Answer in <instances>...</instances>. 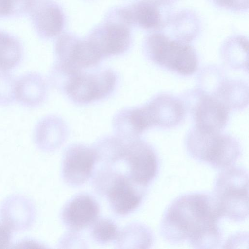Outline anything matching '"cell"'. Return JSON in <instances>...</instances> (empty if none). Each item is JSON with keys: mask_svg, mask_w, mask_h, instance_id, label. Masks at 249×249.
I'll return each mask as SVG.
<instances>
[{"mask_svg": "<svg viewBox=\"0 0 249 249\" xmlns=\"http://www.w3.org/2000/svg\"><path fill=\"white\" fill-rule=\"evenodd\" d=\"M213 196L191 193L178 196L168 206L160 225V232L172 243L187 241L196 249H213L219 245L222 217Z\"/></svg>", "mask_w": 249, "mask_h": 249, "instance_id": "6da1fadb", "label": "cell"}, {"mask_svg": "<svg viewBox=\"0 0 249 249\" xmlns=\"http://www.w3.org/2000/svg\"><path fill=\"white\" fill-rule=\"evenodd\" d=\"M185 145L194 159L216 169L231 166L241 153L239 142L232 136L195 126L187 134Z\"/></svg>", "mask_w": 249, "mask_h": 249, "instance_id": "7a4b0ae2", "label": "cell"}, {"mask_svg": "<svg viewBox=\"0 0 249 249\" xmlns=\"http://www.w3.org/2000/svg\"><path fill=\"white\" fill-rule=\"evenodd\" d=\"M213 196L222 217L241 221L249 214L248 173L241 167L230 166L217 175Z\"/></svg>", "mask_w": 249, "mask_h": 249, "instance_id": "3957f363", "label": "cell"}, {"mask_svg": "<svg viewBox=\"0 0 249 249\" xmlns=\"http://www.w3.org/2000/svg\"><path fill=\"white\" fill-rule=\"evenodd\" d=\"M145 48L150 59L156 64L178 74L192 75L198 69L197 53L189 43L170 38L155 31L148 36Z\"/></svg>", "mask_w": 249, "mask_h": 249, "instance_id": "277c9868", "label": "cell"}, {"mask_svg": "<svg viewBox=\"0 0 249 249\" xmlns=\"http://www.w3.org/2000/svg\"><path fill=\"white\" fill-rule=\"evenodd\" d=\"M131 25L124 9L116 8L106 16L103 25L92 31L88 39L102 57L120 54L129 47Z\"/></svg>", "mask_w": 249, "mask_h": 249, "instance_id": "5b68a950", "label": "cell"}, {"mask_svg": "<svg viewBox=\"0 0 249 249\" xmlns=\"http://www.w3.org/2000/svg\"><path fill=\"white\" fill-rule=\"evenodd\" d=\"M116 82L114 73L109 70L92 73H83L80 71L68 76L65 89L74 101L87 103L109 94L114 89Z\"/></svg>", "mask_w": 249, "mask_h": 249, "instance_id": "8992f818", "label": "cell"}, {"mask_svg": "<svg viewBox=\"0 0 249 249\" xmlns=\"http://www.w3.org/2000/svg\"><path fill=\"white\" fill-rule=\"evenodd\" d=\"M55 52L61 69L68 73L93 66L102 57L89 40H81L68 33L62 35L58 38Z\"/></svg>", "mask_w": 249, "mask_h": 249, "instance_id": "52a82bcc", "label": "cell"}, {"mask_svg": "<svg viewBox=\"0 0 249 249\" xmlns=\"http://www.w3.org/2000/svg\"><path fill=\"white\" fill-rule=\"evenodd\" d=\"M123 159L128 168V177L136 183L147 187L154 179L159 161L154 149L143 141L134 139L124 143Z\"/></svg>", "mask_w": 249, "mask_h": 249, "instance_id": "ba28073f", "label": "cell"}, {"mask_svg": "<svg viewBox=\"0 0 249 249\" xmlns=\"http://www.w3.org/2000/svg\"><path fill=\"white\" fill-rule=\"evenodd\" d=\"M107 186L103 191L107 196L115 213L125 215L135 210L145 194L146 187L140 185L128 176L109 172L107 176Z\"/></svg>", "mask_w": 249, "mask_h": 249, "instance_id": "9c48e42d", "label": "cell"}, {"mask_svg": "<svg viewBox=\"0 0 249 249\" xmlns=\"http://www.w3.org/2000/svg\"><path fill=\"white\" fill-rule=\"evenodd\" d=\"M191 112L195 127L206 131L221 132L229 119V108L214 96L200 89L191 92Z\"/></svg>", "mask_w": 249, "mask_h": 249, "instance_id": "30bf717a", "label": "cell"}, {"mask_svg": "<svg viewBox=\"0 0 249 249\" xmlns=\"http://www.w3.org/2000/svg\"><path fill=\"white\" fill-rule=\"evenodd\" d=\"M139 109L148 128L174 126L182 121L185 113L182 101L166 94L157 95Z\"/></svg>", "mask_w": 249, "mask_h": 249, "instance_id": "8fae6325", "label": "cell"}, {"mask_svg": "<svg viewBox=\"0 0 249 249\" xmlns=\"http://www.w3.org/2000/svg\"><path fill=\"white\" fill-rule=\"evenodd\" d=\"M97 157L94 149L82 144L69 147L62 161V177L72 186L85 183L92 175Z\"/></svg>", "mask_w": 249, "mask_h": 249, "instance_id": "7c38bea8", "label": "cell"}, {"mask_svg": "<svg viewBox=\"0 0 249 249\" xmlns=\"http://www.w3.org/2000/svg\"><path fill=\"white\" fill-rule=\"evenodd\" d=\"M169 5L159 0H139L127 9L132 24L160 31L166 27L171 17Z\"/></svg>", "mask_w": 249, "mask_h": 249, "instance_id": "4fadbf2b", "label": "cell"}, {"mask_svg": "<svg viewBox=\"0 0 249 249\" xmlns=\"http://www.w3.org/2000/svg\"><path fill=\"white\" fill-rule=\"evenodd\" d=\"M99 206L96 200L87 194H80L70 199L62 212L64 225L74 231L92 225L99 213Z\"/></svg>", "mask_w": 249, "mask_h": 249, "instance_id": "5bb4252c", "label": "cell"}, {"mask_svg": "<svg viewBox=\"0 0 249 249\" xmlns=\"http://www.w3.org/2000/svg\"><path fill=\"white\" fill-rule=\"evenodd\" d=\"M29 13L36 30L42 37H53L63 28V13L56 4L50 0H36Z\"/></svg>", "mask_w": 249, "mask_h": 249, "instance_id": "9a60e30c", "label": "cell"}, {"mask_svg": "<svg viewBox=\"0 0 249 249\" xmlns=\"http://www.w3.org/2000/svg\"><path fill=\"white\" fill-rule=\"evenodd\" d=\"M167 26L170 28L173 39L189 44L197 36L200 22L194 12L184 10L172 14Z\"/></svg>", "mask_w": 249, "mask_h": 249, "instance_id": "2e32d148", "label": "cell"}, {"mask_svg": "<svg viewBox=\"0 0 249 249\" xmlns=\"http://www.w3.org/2000/svg\"><path fill=\"white\" fill-rule=\"evenodd\" d=\"M44 91V82L38 75L33 73L23 76L15 83V98L27 105L38 103Z\"/></svg>", "mask_w": 249, "mask_h": 249, "instance_id": "e0dca14e", "label": "cell"}, {"mask_svg": "<svg viewBox=\"0 0 249 249\" xmlns=\"http://www.w3.org/2000/svg\"><path fill=\"white\" fill-rule=\"evenodd\" d=\"M22 56V48L14 36L0 30V70L7 71L16 67Z\"/></svg>", "mask_w": 249, "mask_h": 249, "instance_id": "ac0fdd59", "label": "cell"}, {"mask_svg": "<svg viewBox=\"0 0 249 249\" xmlns=\"http://www.w3.org/2000/svg\"><path fill=\"white\" fill-rule=\"evenodd\" d=\"M248 49V39L244 36L236 35L225 41L222 47L221 53L228 61L230 60V62H232L234 60L233 62L237 64L238 59L241 62V59L245 60Z\"/></svg>", "mask_w": 249, "mask_h": 249, "instance_id": "d6986e66", "label": "cell"}, {"mask_svg": "<svg viewBox=\"0 0 249 249\" xmlns=\"http://www.w3.org/2000/svg\"><path fill=\"white\" fill-rule=\"evenodd\" d=\"M91 235L93 239L100 244H105L117 240L120 231L111 220L101 218L93 224Z\"/></svg>", "mask_w": 249, "mask_h": 249, "instance_id": "ffe728a7", "label": "cell"}, {"mask_svg": "<svg viewBox=\"0 0 249 249\" xmlns=\"http://www.w3.org/2000/svg\"><path fill=\"white\" fill-rule=\"evenodd\" d=\"M36 0H0V17L29 12Z\"/></svg>", "mask_w": 249, "mask_h": 249, "instance_id": "44dd1931", "label": "cell"}, {"mask_svg": "<svg viewBox=\"0 0 249 249\" xmlns=\"http://www.w3.org/2000/svg\"><path fill=\"white\" fill-rule=\"evenodd\" d=\"M7 71H1L0 73V103H7L12 100L15 95V82L6 74Z\"/></svg>", "mask_w": 249, "mask_h": 249, "instance_id": "7402d4cb", "label": "cell"}, {"mask_svg": "<svg viewBox=\"0 0 249 249\" xmlns=\"http://www.w3.org/2000/svg\"><path fill=\"white\" fill-rule=\"evenodd\" d=\"M217 6L234 11H246L249 8V0H210Z\"/></svg>", "mask_w": 249, "mask_h": 249, "instance_id": "603a6c76", "label": "cell"}, {"mask_svg": "<svg viewBox=\"0 0 249 249\" xmlns=\"http://www.w3.org/2000/svg\"><path fill=\"white\" fill-rule=\"evenodd\" d=\"M11 233L10 228L6 225L0 224V248H5L10 244Z\"/></svg>", "mask_w": 249, "mask_h": 249, "instance_id": "cb8c5ba5", "label": "cell"}, {"mask_svg": "<svg viewBox=\"0 0 249 249\" xmlns=\"http://www.w3.org/2000/svg\"><path fill=\"white\" fill-rule=\"evenodd\" d=\"M162 3L170 5L171 3L174 2L176 0H159Z\"/></svg>", "mask_w": 249, "mask_h": 249, "instance_id": "d4e9b609", "label": "cell"}]
</instances>
